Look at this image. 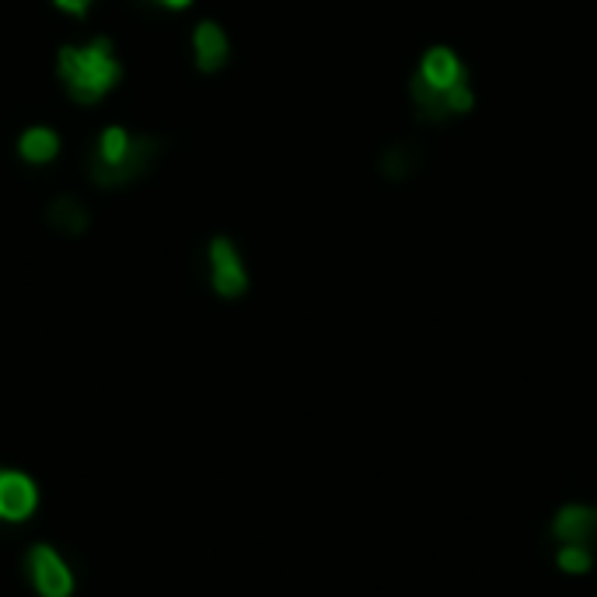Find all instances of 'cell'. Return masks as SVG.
<instances>
[{
	"mask_svg": "<svg viewBox=\"0 0 597 597\" xmlns=\"http://www.w3.org/2000/svg\"><path fill=\"white\" fill-rule=\"evenodd\" d=\"M409 102L419 120L430 126L454 123L475 109L472 74L454 46L433 43L423 49L419 64L409 77Z\"/></svg>",
	"mask_w": 597,
	"mask_h": 597,
	"instance_id": "cell-1",
	"label": "cell"
},
{
	"mask_svg": "<svg viewBox=\"0 0 597 597\" xmlns=\"http://www.w3.org/2000/svg\"><path fill=\"white\" fill-rule=\"evenodd\" d=\"M56 77L74 105H99L123 81V60L115 56L109 35H94L85 46L56 49Z\"/></svg>",
	"mask_w": 597,
	"mask_h": 597,
	"instance_id": "cell-2",
	"label": "cell"
},
{
	"mask_svg": "<svg viewBox=\"0 0 597 597\" xmlns=\"http://www.w3.org/2000/svg\"><path fill=\"white\" fill-rule=\"evenodd\" d=\"M25 581L35 597H74L77 570L53 542H32L22 555Z\"/></svg>",
	"mask_w": 597,
	"mask_h": 597,
	"instance_id": "cell-3",
	"label": "cell"
},
{
	"mask_svg": "<svg viewBox=\"0 0 597 597\" xmlns=\"http://www.w3.org/2000/svg\"><path fill=\"white\" fill-rule=\"evenodd\" d=\"M206 280H210V291L224 301H238L248 294L252 286V277H248V266L241 248L235 245V238L227 235H214L206 241Z\"/></svg>",
	"mask_w": 597,
	"mask_h": 597,
	"instance_id": "cell-4",
	"label": "cell"
},
{
	"mask_svg": "<svg viewBox=\"0 0 597 597\" xmlns=\"http://www.w3.org/2000/svg\"><path fill=\"white\" fill-rule=\"evenodd\" d=\"M43 493L25 469L0 465V525H25L35 517Z\"/></svg>",
	"mask_w": 597,
	"mask_h": 597,
	"instance_id": "cell-5",
	"label": "cell"
},
{
	"mask_svg": "<svg viewBox=\"0 0 597 597\" xmlns=\"http://www.w3.org/2000/svg\"><path fill=\"white\" fill-rule=\"evenodd\" d=\"M192 64L200 74H221L230 64V35L221 22H203L192 29Z\"/></svg>",
	"mask_w": 597,
	"mask_h": 597,
	"instance_id": "cell-6",
	"label": "cell"
},
{
	"mask_svg": "<svg viewBox=\"0 0 597 597\" xmlns=\"http://www.w3.org/2000/svg\"><path fill=\"white\" fill-rule=\"evenodd\" d=\"M552 538L560 545H584L597 552V504H570L552 517Z\"/></svg>",
	"mask_w": 597,
	"mask_h": 597,
	"instance_id": "cell-7",
	"label": "cell"
},
{
	"mask_svg": "<svg viewBox=\"0 0 597 597\" xmlns=\"http://www.w3.org/2000/svg\"><path fill=\"white\" fill-rule=\"evenodd\" d=\"M14 150H18V158H22L25 165H32V168L53 165L56 154H60V133H56L53 126H43V123L25 126L22 133H18Z\"/></svg>",
	"mask_w": 597,
	"mask_h": 597,
	"instance_id": "cell-8",
	"label": "cell"
},
{
	"mask_svg": "<svg viewBox=\"0 0 597 597\" xmlns=\"http://www.w3.org/2000/svg\"><path fill=\"white\" fill-rule=\"evenodd\" d=\"M46 224L53 227V235H64V238H81L91 217H88V206L77 200V196H67V192H60V196H53L46 203Z\"/></svg>",
	"mask_w": 597,
	"mask_h": 597,
	"instance_id": "cell-9",
	"label": "cell"
},
{
	"mask_svg": "<svg viewBox=\"0 0 597 597\" xmlns=\"http://www.w3.org/2000/svg\"><path fill=\"white\" fill-rule=\"evenodd\" d=\"M129 144H133V133L120 123L105 126L99 137L91 140V150H88V161H99V165H123L126 154H129Z\"/></svg>",
	"mask_w": 597,
	"mask_h": 597,
	"instance_id": "cell-10",
	"label": "cell"
},
{
	"mask_svg": "<svg viewBox=\"0 0 597 597\" xmlns=\"http://www.w3.org/2000/svg\"><path fill=\"white\" fill-rule=\"evenodd\" d=\"M423 165V158H419V150L409 144V140H398V144H392V147H384L381 150V161H378V171L388 182H406V179H413L416 176V168Z\"/></svg>",
	"mask_w": 597,
	"mask_h": 597,
	"instance_id": "cell-11",
	"label": "cell"
},
{
	"mask_svg": "<svg viewBox=\"0 0 597 597\" xmlns=\"http://www.w3.org/2000/svg\"><path fill=\"white\" fill-rule=\"evenodd\" d=\"M594 549H584V545H560V552H555V566H560L563 573L570 576H584L590 573L594 566Z\"/></svg>",
	"mask_w": 597,
	"mask_h": 597,
	"instance_id": "cell-12",
	"label": "cell"
},
{
	"mask_svg": "<svg viewBox=\"0 0 597 597\" xmlns=\"http://www.w3.org/2000/svg\"><path fill=\"white\" fill-rule=\"evenodd\" d=\"M53 8L67 14V18H88V11L94 8V0H53Z\"/></svg>",
	"mask_w": 597,
	"mask_h": 597,
	"instance_id": "cell-13",
	"label": "cell"
},
{
	"mask_svg": "<svg viewBox=\"0 0 597 597\" xmlns=\"http://www.w3.org/2000/svg\"><path fill=\"white\" fill-rule=\"evenodd\" d=\"M144 4L165 8V11H185V8H192V4H196V0H144Z\"/></svg>",
	"mask_w": 597,
	"mask_h": 597,
	"instance_id": "cell-14",
	"label": "cell"
}]
</instances>
